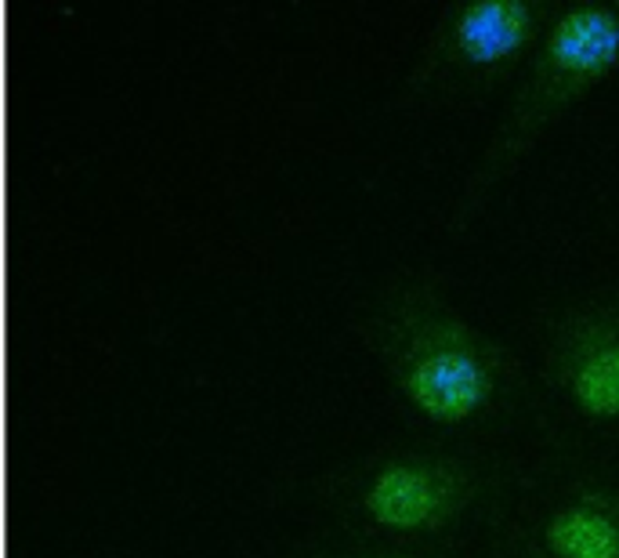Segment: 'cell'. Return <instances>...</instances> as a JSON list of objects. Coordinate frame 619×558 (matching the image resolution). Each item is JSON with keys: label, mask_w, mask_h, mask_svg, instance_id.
I'll use <instances>...</instances> for the list:
<instances>
[{"label": "cell", "mask_w": 619, "mask_h": 558, "mask_svg": "<svg viewBox=\"0 0 619 558\" xmlns=\"http://www.w3.org/2000/svg\"><path fill=\"white\" fill-rule=\"evenodd\" d=\"M369 342L403 396L435 420H467L493 403L504 352L432 283L406 280L374 305Z\"/></svg>", "instance_id": "1"}, {"label": "cell", "mask_w": 619, "mask_h": 558, "mask_svg": "<svg viewBox=\"0 0 619 558\" xmlns=\"http://www.w3.org/2000/svg\"><path fill=\"white\" fill-rule=\"evenodd\" d=\"M612 65H619V0H572L558 8L526 80L467 174L457 214L475 207V200L511 168L532 134Z\"/></svg>", "instance_id": "2"}, {"label": "cell", "mask_w": 619, "mask_h": 558, "mask_svg": "<svg viewBox=\"0 0 619 558\" xmlns=\"http://www.w3.org/2000/svg\"><path fill=\"white\" fill-rule=\"evenodd\" d=\"M550 19L555 11L547 0H460L438 19L428 48L413 65L409 84L500 65L536 33H547Z\"/></svg>", "instance_id": "3"}, {"label": "cell", "mask_w": 619, "mask_h": 558, "mask_svg": "<svg viewBox=\"0 0 619 558\" xmlns=\"http://www.w3.org/2000/svg\"><path fill=\"white\" fill-rule=\"evenodd\" d=\"M475 475L443 454L406 450L380 457L359 489L363 511L388 529H438L471 505Z\"/></svg>", "instance_id": "4"}, {"label": "cell", "mask_w": 619, "mask_h": 558, "mask_svg": "<svg viewBox=\"0 0 619 558\" xmlns=\"http://www.w3.org/2000/svg\"><path fill=\"white\" fill-rule=\"evenodd\" d=\"M550 371L587 414L619 417V312L609 305L569 312L550 337Z\"/></svg>", "instance_id": "5"}, {"label": "cell", "mask_w": 619, "mask_h": 558, "mask_svg": "<svg viewBox=\"0 0 619 558\" xmlns=\"http://www.w3.org/2000/svg\"><path fill=\"white\" fill-rule=\"evenodd\" d=\"M544 548L555 558H619V494L584 486L544 519Z\"/></svg>", "instance_id": "6"}, {"label": "cell", "mask_w": 619, "mask_h": 558, "mask_svg": "<svg viewBox=\"0 0 619 558\" xmlns=\"http://www.w3.org/2000/svg\"><path fill=\"white\" fill-rule=\"evenodd\" d=\"M323 558H424V555H409V551H337V555H323Z\"/></svg>", "instance_id": "7"}]
</instances>
